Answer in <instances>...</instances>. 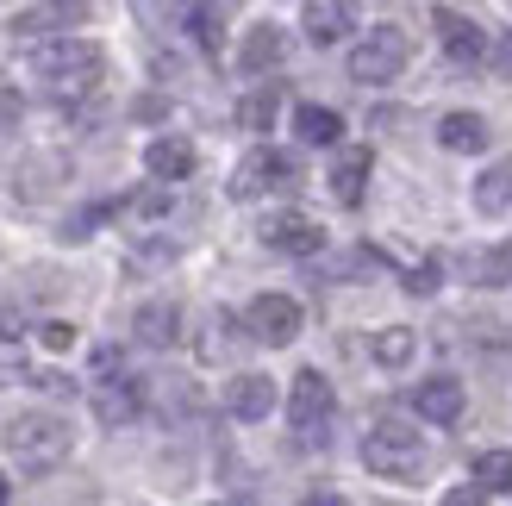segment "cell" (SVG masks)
<instances>
[{
	"label": "cell",
	"instance_id": "cell-26",
	"mask_svg": "<svg viewBox=\"0 0 512 506\" xmlns=\"http://www.w3.org/2000/svg\"><path fill=\"white\" fill-rule=\"evenodd\" d=\"M207 332H213V338L200 344V357H207V363H219V357H232V350L244 344V338H238V319H232V313H213V325H207Z\"/></svg>",
	"mask_w": 512,
	"mask_h": 506
},
{
	"label": "cell",
	"instance_id": "cell-15",
	"mask_svg": "<svg viewBox=\"0 0 512 506\" xmlns=\"http://www.w3.org/2000/svg\"><path fill=\"white\" fill-rule=\"evenodd\" d=\"M144 169L157 175V182H188L194 175V144L188 138H150L144 144Z\"/></svg>",
	"mask_w": 512,
	"mask_h": 506
},
{
	"label": "cell",
	"instance_id": "cell-5",
	"mask_svg": "<svg viewBox=\"0 0 512 506\" xmlns=\"http://www.w3.org/2000/svg\"><path fill=\"white\" fill-rule=\"evenodd\" d=\"M294 182H300V163L288 157V150L256 144L250 157L232 169V200H256V194H269V188H294Z\"/></svg>",
	"mask_w": 512,
	"mask_h": 506
},
{
	"label": "cell",
	"instance_id": "cell-6",
	"mask_svg": "<svg viewBox=\"0 0 512 506\" xmlns=\"http://www.w3.org/2000/svg\"><path fill=\"white\" fill-rule=\"evenodd\" d=\"M300 325H306V313H300V300L294 294H256L250 300V313H244V332L256 338V344H294L300 338Z\"/></svg>",
	"mask_w": 512,
	"mask_h": 506
},
{
	"label": "cell",
	"instance_id": "cell-34",
	"mask_svg": "<svg viewBox=\"0 0 512 506\" xmlns=\"http://www.w3.org/2000/svg\"><path fill=\"white\" fill-rule=\"evenodd\" d=\"M444 506H481V488H475V482H463V488H450V494H444Z\"/></svg>",
	"mask_w": 512,
	"mask_h": 506
},
{
	"label": "cell",
	"instance_id": "cell-1",
	"mask_svg": "<svg viewBox=\"0 0 512 506\" xmlns=\"http://www.w3.org/2000/svg\"><path fill=\"white\" fill-rule=\"evenodd\" d=\"M25 63L57 94H94L100 75H107V57H100V44H88V38H44V44H32Z\"/></svg>",
	"mask_w": 512,
	"mask_h": 506
},
{
	"label": "cell",
	"instance_id": "cell-7",
	"mask_svg": "<svg viewBox=\"0 0 512 506\" xmlns=\"http://www.w3.org/2000/svg\"><path fill=\"white\" fill-rule=\"evenodd\" d=\"M331 407H338V400H331V382H325L319 369H300L294 388H288V419H294V432H300V438H319L325 425H331Z\"/></svg>",
	"mask_w": 512,
	"mask_h": 506
},
{
	"label": "cell",
	"instance_id": "cell-4",
	"mask_svg": "<svg viewBox=\"0 0 512 506\" xmlns=\"http://www.w3.org/2000/svg\"><path fill=\"white\" fill-rule=\"evenodd\" d=\"M406 57H413V38H406L400 25H381V32H369L350 50V82L381 88V82H394V75L406 69Z\"/></svg>",
	"mask_w": 512,
	"mask_h": 506
},
{
	"label": "cell",
	"instance_id": "cell-17",
	"mask_svg": "<svg viewBox=\"0 0 512 506\" xmlns=\"http://www.w3.org/2000/svg\"><path fill=\"white\" fill-rule=\"evenodd\" d=\"M350 7H344V0H306V13H300V25H306V38H313V44H338L344 32H350Z\"/></svg>",
	"mask_w": 512,
	"mask_h": 506
},
{
	"label": "cell",
	"instance_id": "cell-8",
	"mask_svg": "<svg viewBox=\"0 0 512 506\" xmlns=\"http://www.w3.org/2000/svg\"><path fill=\"white\" fill-rule=\"evenodd\" d=\"M263 244L281 250V257H319L325 232L306 213H275V219H263Z\"/></svg>",
	"mask_w": 512,
	"mask_h": 506
},
{
	"label": "cell",
	"instance_id": "cell-27",
	"mask_svg": "<svg viewBox=\"0 0 512 506\" xmlns=\"http://www.w3.org/2000/svg\"><path fill=\"white\" fill-rule=\"evenodd\" d=\"M182 19L194 25V38L207 44V50H219V25H225V13H219V7H188Z\"/></svg>",
	"mask_w": 512,
	"mask_h": 506
},
{
	"label": "cell",
	"instance_id": "cell-14",
	"mask_svg": "<svg viewBox=\"0 0 512 506\" xmlns=\"http://www.w3.org/2000/svg\"><path fill=\"white\" fill-rule=\"evenodd\" d=\"M225 407H232V419H244V425L269 419L275 413V382L269 375H238V382L225 388Z\"/></svg>",
	"mask_w": 512,
	"mask_h": 506
},
{
	"label": "cell",
	"instance_id": "cell-16",
	"mask_svg": "<svg viewBox=\"0 0 512 506\" xmlns=\"http://www.w3.org/2000/svg\"><path fill=\"white\" fill-rule=\"evenodd\" d=\"M506 207H512V150H506L500 163L481 169V182H475V213L481 219H500Z\"/></svg>",
	"mask_w": 512,
	"mask_h": 506
},
{
	"label": "cell",
	"instance_id": "cell-22",
	"mask_svg": "<svg viewBox=\"0 0 512 506\" xmlns=\"http://www.w3.org/2000/svg\"><path fill=\"white\" fill-rule=\"evenodd\" d=\"M294 132H300V144H338L344 138V119L331 113V107H294Z\"/></svg>",
	"mask_w": 512,
	"mask_h": 506
},
{
	"label": "cell",
	"instance_id": "cell-12",
	"mask_svg": "<svg viewBox=\"0 0 512 506\" xmlns=\"http://www.w3.org/2000/svg\"><path fill=\"white\" fill-rule=\"evenodd\" d=\"M369 169H375L369 144H344V150H338V163H331V194H338V207H356V200H363Z\"/></svg>",
	"mask_w": 512,
	"mask_h": 506
},
{
	"label": "cell",
	"instance_id": "cell-11",
	"mask_svg": "<svg viewBox=\"0 0 512 506\" xmlns=\"http://www.w3.org/2000/svg\"><path fill=\"white\" fill-rule=\"evenodd\" d=\"M431 19H438V38H444V50H450L456 63H481V57H488V50H494L488 38H481V25H475V19H463V13L438 7Z\"/></svg>",
	"mask_w": 512,
	"mask_h": 506
},
{
	"label": "cell",
	"instance_id": "cell-20",
	"mask_svg": "<svg viewBox=\"0 0 512 506\" xmlns=\"http://www.w3.org/2000/svg\"><path fill=\"white\" fill-rule=\"evenodd\" d=\"M281 57H288V44H281V32H275V25H256V32L244 38V50H238V69H244V75H269Z\"/></svg>",
	"mask_w": 512,
	"mask_h": 506
},
{
	"label": "cell",
	"instance_id": "cell-21",
	"mask_svg": "<svg viewBox=\"0 0 512 506\" xmlns=\"http://www.w3.org/2000/svg\"><path fill=\"white\" fill-rule=\"evenodd\" d=\"M413 350H419V332H413V325H388V332H375L369 357H375L381 369H406V363H413Z\"/></svg>",
	"mask_w": 512,
	"mask_h": 506
},
{
	"label": "cell",
	"instance_id": "cell-29",
	"mask_svg": "<svg viewBox=\"0 0 512 506\" xmlns=\"http://www.w3.org/2000/svg\"><path fill=\"white\" fill-rule=\"evenodd\" d=\"M107 213H113V200H100V207H82V213H75V219L63 225V238H88V232H94V225L107 219Z\"/></svg>",
	"mask_w": 512,
	"mask_h": 506
},
{
	"label": "cell",
	"instance_id": "cell-24",
	"mask_svg": "<svg viewBox=\"0 0 512 506\" xmlns=\"http://www.w3.org/2000/svg\"><path fill=\"white\" fill-rule=\"evenodd\" d=\"M475 488L481 494H512V450H481L475 457Z\"/></svg>",
	"mask_w": 512,
	"mask_h": 506
},
{
	"label": "cell",
	"instance_id": "cell-13",
	"mask_svg": "<svg viewBox=\"0 0 512 506\" xmlns=\"http://www.w3.org/2000/svg\"><path fill=\"white\" fill-rule=\"evenodd\" d=\"M132 332L150 350H169L175 338H182V307H175V300H144V307L132 313Z\"/></svg>",
	"mask_w": 512,
	"mask_h": 506
},
{
	"label": "cell",
	"instance_id": "cell-19",
	"mask_svg": "<svg viewBox=\"0 0 512 506\" xmlns=\"http://www.w3.org/2000/svg\"><path fill=\"white\" fill-rule=\"evenodd\" d=\"M438 144H444V150H456V157H475V150L488 144V119H481V113H444Z\"/></svg>",
	"mask_w": 512,
	"mask_h": 506
},
{
	"label": "cell",
	"instance_id": "cell-35",
	"mask_svg": "<svg viewBox=\"0 0 512 506\" xmlns=\"http://www.w3.org/2000/svg\"><path fill=\"white\" fill-rule=\"evenodd\" d=\"M300 506H344V500H338V494H325V488H319V494H306Z\"/></svg>",
	"mask_w": 512,
	"mask_h": 506
},
{
	"label": "cell",
	"instance_id": "cell-32",
	"mask_svg": "<svg viewBox=\"0 0 512 506\" xmlns=\"http://www.w3.org/2000/svg\"><path fill=\"white\" fill-rule=\"evenodd\" d=\"M488 63H494V69L506 75V82H512V32H500V38H494V50H488Z\"/></svg>",
	"mask_w": 512,
	"mask_h": 506
},
{
	"label": "cell",
	"instance_id": "cell-25",
	"mask_svg": "<svg viewBox=\"0 0 512 506\" xmlns=\"http://www.w3.org/2000/svg\"><path fill=\"white\" fill-rule=\"evenodd\" d=\"M275 107H281V94H275V88H256V94L238 100V125H244V132H269V125H275Z\"/></svg>",
	"mask_w": 512,
	"mask_h": 506
},
{
	"label": "cell",
	"instance_id": "cell-2",
	"mask_svg": "<svg viewBox=\"0 0 512 506\" xmlns=\"http://www.w3.org/2000/svg\"><path fill=\"white\" fill-rule=\"evenodd\" d=\"M69 444H75V432H69L63 413H19L7 425V457L25 475H50V469L69 457Z\"/></svg>",
	"mask_w": 512,
	"mask_h": 506
},
{
	"label": "cell",
	"instance_id": "cell-31",
	"mask_svg": "<svg viewBox=\"0 0 512 506\" xmlns=\"http://www.w3.org/2000/svg\"><path fill=\"white\" fill-rule=\"evenodd\" d=\"M19 113H25L19 88H13V82H0V132H7V125H19Z\"/></svg>",
	"mask_w": 512,
	"mask_h": 506
},
{
	"label": "cell",
	"instance_id": "cell-30",
	"mask_svg": "<svg viewBox=\"0 0 512 506\" xmlns=\"http://www.w3.org/2000/svg\"><path fill=\"white\" fill-rule=\"evenodd\" d=\"M38 338H44V350H75V325L69 319H44Z\"/></svg>",
	"mask_w": 512,
	"mask_h": 506
},
{
	"label": "cell",
	"instance_id": "cell-36",
	"mask_svg": "<svg viewBox=\"0 0 512 506\" xmlns=\"http://www.w3.org/2000/svg\"><path fill=\"white\" fill-rule=\"evenodd\" d=\"M0 500H7V482H0Z\"/></svg>",
	"mask_w": 512,
	"mask_h": 506
},
{
	"label": "cell",
	"instance_id": "cell-33",
	"mask_svg": "<svg viewBox=\"0 0 512 506\" xmlns=\"http://www.w3.org/2000/svg\"><path fill=\"white\" fill-rule=\"evenodd\" d=\"M163 207H169V194H163V188H144V194L132 200V213H163Z\"/></svg>",
	"mask_w": 512,
	"mask_h": 506
},
{
	"label": "cell",
	"instance_id": "cell-10",
	"mask_svg": "<svg viewBox=\"0 0 512 506\" xmlns=\"http://www.w3.org/2000/svg\"><path fill=\"white\" fill-rule=\"evenodd\" d=\"M144 407V388L132 375H107V382H94V419L100 425H132Z\"/></svg>",
	"mask_w": 512,
	"mask_h": 506
},
{
	"label": "cell",
	"instance_id": "cell-23",
	"mask_svg": "<svg viewBox=\"0 0 512 506\" xmlns=\"http://www.w3.org/2000/svg\"><path fill=\"white\" fill-rule=\"evenodd\" d=\"M82 19H88V7H75V0L69 7H25V13H13V32L32 38V32H50V25H82Z\"/></svg>",
	"mask_w": 512,
	"mask_h": 506
},
{
	"label": "cell",
	"instance_id": "cell-3",
	"mask_svg": "<svg viewBox=\"0 0 512 506\" xmlns=\"http://www.w3.org/2000/svg\"><path fill=\"white\" fill-rule=\"evenodd\" d=\"M363 463L375 475H388V482H413V475L425 469V438L406 432L400 419H381V425H369V438H363Z\"/></svg>",
	"mask_w": 512,
	"mask_h": 506
},
{
	"label": "cell",
	"instance_id": "cell-9",
	"mask_svg": "<svg viewBox=\"0 0 512 506\" xmlns=\"http://www.w3.org/2000/svg\"><path fill=\"white\" fill-rule=\"evenodd\" d=\"M463 407H469V400H463V382H456V375H431V382L413 388V413L431 419V425H456Z\"/></svg>",
	"mask_w": 512,
	"mask_h": 506
},
{
	"label": "cell",
	"instance_id": "cell-28",
	"mask_svg": "<svg viewBox=\"0 0 512 506\" xmlns=\"http://www.w3.org/2000/svg\"><path fill=\"white\" fill-rule=\"evenodd\" d=\"M438 282H444V263H438V257H425V263L406 269V288H413V294H431Z\"/></svg>",
	"mask_w": 512,
	"mask_h": 506
},
{
	"label": "cell",
	"instance_id": "cell-18",
	"mask_svg": "<svg viewBox=\"0 0 512 506\" xmlns=\"http://www.w3.org/2000/svg\"><path fill=\"white\" fill-rule=\"evenodd\" d=\"M463 275H469L475 288H506V282H512V244L469 250V257H463Z\"/></svg>",
	"mask_w": 512,
	"mask_h": 506
}]
</instances>
